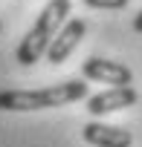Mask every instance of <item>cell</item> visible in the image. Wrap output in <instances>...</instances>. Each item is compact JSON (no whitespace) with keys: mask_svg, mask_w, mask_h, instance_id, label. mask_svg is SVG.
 I'll return each mask as SVG.
<instances>
[{"mask_svg":"<svg viewBox=\"0 0 142 147\" xmlns=\"http://www.w3.org/2000/svg\"><path fill=\"white\" fill-rule=\"evenodd\" d=\"M84 32H87V23H84V20H79V18L64 20V26L55 32V38L49 40V46H46V52H44V55L49 58V63H52V66L64 63L70 55H73V49L81 43Z\"/></svg>","mask_w":142,"mask_h":147,"instance_id":"obj_3","label":"cell"},{"mask_svg":"<svg viewBox=\"0 0 142 147\" xmlns=\"http://www.w3.org/2000/svg\"><path fill=\"white\" fill-rule=\"evenodd\" d=\"M84 78L87 81H99V84H110V87H125V84H133V72L119 63V61H107V58H87L84 66Z\"/></svg>","mask_w":142,"mask_h":147,"instance_id":"obj_4","label":"cell"},{"mask_svg":"<svg viewBox=\"0 0 142 147\" xmlns=\"http://www.w3.org/2000/svg\"><path fill=\"white\" fill-rule=\"evenodd\" d=\"M70 9H73V0H49L44 6V12L38 15V20L32 23V29L26 32V38L20 40L18 52H15V61L20 66H32L49 46V40L55 38V32L64 26Z\"/></svg>","mask_w":142,"mask_h":147,"instance_id":"obj_2","label":"cell"},{"mask_svg":"<svg viewBox=\"0 0 142 147\" xmlns=\"http://www.w3.org/2000/svg\"><path fill=\"white\" fill-rule=\"evenodd\" d=\"M84 6L90 9H107V12H119L128 6V0H84Z\"/></svg>","mask_w":142,"mask_h":147,"instance_id":"obj_7","label":"cell"},{"mask_svg":"<svg viewBox=\"0 0 142 147\" xmlns=\"http://www.w3.org/2000/svg\"><path fill=\"white\" fill-rule=\"evenodd\" d=\"M81 136H84V141L93 144V147H130V144H133L130 130L110 127V124H102V121L84 124V127H81Z\"/></svg>","mask_w":142,"mask_h":147,"instance_id":"obj_6","label":"cell"},{"mask_svg":"<svg viewBox=\"0 0 142 147\" xmlns=\"http://www.w3.org/2000/svg\"><path fill=\"white\" fill-rule=\"evenodd\" d=\"M133 32H139V35H142V12L133 18Z\"/></svg>","mask_w":142,"mask_h":147,"instance_id":"obj_8","label":"cell"},{"mask_svg":"<svg viewBox=\"0 0 142 147\" xmlns=\"http://www.w3.org/2000/svg\"><path fill=\"white\" fill-rule=\"evenodd\" d=\"M87 95V84L81 78H70L61 84H49L41 90H3L0 92V110L3 113H32V110H49L81 101Z\"/></svg>","mask_w":142,"mask_h":147,"instance_id":"obj_1","label":"cell"},{"mask_svg":"<svg viewBox=\"0 0 142 147\" xmlns=\"http://www.w3.org/2000/svg\"><path fill=\"white\" fill-rule=\"evenodd\" d=\"M0 29H3V23H0Z\"/></svg>","mask_w":142,"mask_h":147,"instance_id":"obj_9","label":"cell"},{"mask_svg":"<svg viewBox=\"0 0 142 147\" xmlns=\"http://www.w3.org/2000/svg\"><path fill=\"white\" fill-rule=\"evenodd\" d=\"M136 98H139V95H136V90H133L130 84H125V87H110V90L93 95V98L87 101V110H90V115L102 118V115H107V113H116V110L133 107Z\"/></svg>","mask_w":142,"mask_h":147,"instance_id":"obj_5","label":"cell"}]
</instances>
